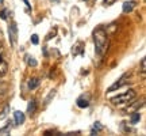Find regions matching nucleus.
Listing matches in <instances>:
<instances>
[{
  "mask_svg": "<svg viewBox=\"0 0 146 136\" xmlns=\"http://www.w3.org/2000/svg\"><path fill=\"white\" fill-rule=\"evenodd\" d=\"M94 44L96 53L99 56H104V53L108 49V34L104 27H98L94 32Z\"/></svg>",
  "mask_w": 146,
  "mask_h": 136,
  "instance_id": "nucleus-1",
  "label": "nucleus"
},
{
  "mask_svg": "<svg viewBox=\"0 0 146 136\" xmlns=\"http://www.w3.org/2000/svg\"><path fill=\"white\" fill-rule=\"evenodd\" d=\"M137 97V93L135 90H129V91H126V93H123V94H119L116 95V97H112L111 100H110V102L112 105H122V104H130L133 100H135Z\"/></svg>",
  "mask_w": 146,
  "mask_h": 136,
  "instance_id": "nucleus-2",
  "label": "nucleus"
},
{
  "mask_svg": "<svg viewBox=\"0 0 146 136\" xmlns=\"http://www.w3.org/2000/svg\"><path fill=\"white\" fill-rule=\"evenodd\" d=\"M130 76H131V73L130 72H126V73H123L122 76H120L116 82H115L111 87H108V91H115L116 89H120L122 86H125L126 83H129V79H130Z\"/></svg>",
  "mask_w": 146,
  "mask_h": 136,
  "instance_id": "nucleus-3",
  "label": "nucleus"
},
{
  "mask_svg": "<svg viewBox=\"0 0 146 136\" xmlns=\"http://www.w3.org/2000/svg\"><path fill=\"white\" fill-rule=\"evenodd\" d=\"M8 34H10V40H11V45L15 46L16 44V38H18V27H16V23H11L8 26Z\"/></svg>",
  "mask_w": 146,
  "mask_h": 136,
  "instance_id": "nucleus-4",
  "label": "nucleus"
},
{
  "mask_svg": "<svg viewBox=\"0 0 146 136\" xmlns=\"http://www.w3.org/2000/svg\"><path fill=\"white\" fill-rule=\"evenodd\" d=\"M25 113L23 112H21V110H16L15 113H14V123H15L16 125H21V124H23L25 123Z\"/></svg>",
  "mask_w": 146,
  "mask_h": 136,
  "instance_id": "nucleus-5",
  "label": "nucleus"
},
{
  "mask_svg": "<svg viewBox=\"0 0 146 136\" xmlns=\"http://www.w3.org/2000/svg\"><path fill=\"white\" fill-rule=\"evenodd\" d=\"M12 124H14V123L10 120L7 123V125H4L3 128H0V135H10L11 129H12V127H14Z\"/></svg>",
  "mask_w": 146,
  "mask_h": 136,
  "instance_id": "nucleus-6",
  "label": "nucleus"
},
{
  "mask_svg": "<svg viewBox=\"0 0 146 136\" xmlns=\"http://www.w3.org/2000/svg\"><path fill=\"white\" fill-rule=\"evenodd\" d=\"M134 7H135V1H125L123 3V12H131V11L134 10Z\"/></svg>",
  "mask_w": 146,
  "mask_h": 136,
  "instance_id": "nucleus-7",
  "label": "nucleus"
},
{
  "mask_svg": "<svg viewBox=\"0 0 146 136\" xmlns=\"http://www.w3.org/2000/svg\"><path fill=\"white\" fill-rule=\"evenodd\" d=\"M77 106L78 108H88L89 106V100H88V97L85 98V95H83V97H80L77 100Z\"/></svg>",
  "mask_w": 146,
  "mask_h": 136,
  "instance_id": "nucleus-8",
  "label": "nucleus"
},
{
  "mask_svg": "<svg viewBox=\"0 0 146 136\" xmlns=\"http://www.w3.org/2000/svg\"><path fill=\"white\" fill-rule=\"evenodd\" d=\"M39 83H41V80L38 78H33L29 80V83H27V87H29V90H35L38 86H39Z\"/></svg>",
  "mask_w": 146,
  "mask_h": 136,
  "instance_id": "nucleus-9",
  "label": "nucleus"
},
{
  "mask_svg": "<svg viewBox=\"0 0 146 136\" xmlns=\"http://www.w3.org/2000/svg\"><path fill=\"white\" fill-rule=\"evenodd\" d=\"M8 72V64L5 63L3 59L0 57V76H4Z\"/></svg>",
  "mask_w": 146,
  "mask_h": 136,
  "instance_id": "nucleus-10",
  "label": "nucleus"
},
{
  "mask_svg": "<svg viewBox=\"0 0 146 136\" xmlns=\"http://www.w3.org/2000/svg\"><path fill=\"white\" fill-rule=\"evenodd\" d=\"M139 120H141V113H139L138 110H134V112H133V114H131V118H130L131 124H137Z\"/></svg>",
  "mask_w": 146,
  "mask_h": 136,
  "instance_id": "nucleus-11",
  "label": "nucleus"
},
{
  "mask_svg": "<svg viewBox=\"0 0 146 136\" xmlns=\"http://www.w3.org/2000/svg\"><path fill=\"white\" fill-rule=\"evenodd\" d=\"M35 110H36V102H35V100H31L29 102V105H27V113L33 114Z\"/></svg>",
  "mask_w": 146,
  "mask_h": 136,
  "instance_id": "nucleus-12",
  "label": "nucleus"
},
{
  "mask_svg": "<svg viewBox=\"0 0 146 136\" xmlns=\"http://www.w3.org/2000/svg\"><path fill=\"white\" fill-rule=\"evenodd\" d=\"M8 112H10V105L7 104L4 106V109L1 110V113H0V120H3V118H5V116L8 114Z\"/></svg>",
  "mask_w": 146,
  "mask_h": 136,
  "instance_id": "nucleus-13",
  "label": "nucleus"
},
{
  "mask_svg": "<svg viewBox=\"0 0 146 136\" xmlns=\"http://www.w3.org/2000/svg\"><path fill=\"white\" fill-rule=\"evenodd\" d=\"M26 61H27V64H29L30 67H36V60L34 57H31V56H27Z\"/></svg>",
  "mask_w": 146,
  "mask_h": 136,
  "instance_id": "nucleus-14",
  "label": "nucleus"
},
{
  "mask_svg": "<svg viewBox=\"0 0 146 136\" xmlns=\"http://www.w3.org/2000/svg\"><path fill=\"white\" fill-rule=\"evenodd\" d=\"M141 72H142V76H145V72H146V60L145 59L141 60Z\"/></svg>",
  "mask_w": 146,
  "mask_h": 136,
  "instance_id": "nucleus-15",
  "label": "nucleus"
},
{
  "mask_svg": "<svg viewBox=\"0 0 146 136\" xmlns=\"http://www.w3.org/2000/svg\"><path fill=\"white\" fill-rule=\"evenodd\" d=\"M54 95H56V90H52V91H50V94L47 95V98L45 100V104H49V102H50V100H52V98H54Z\"/></svg>",
  "mask_w": 146,
  "mask_h": 136,
  "instance_id": "nucleus-16",
  "label": "nucleus"
},
{
  "mask_svg": "<svg viewBox=\"0 0 146 136\" xmlns=\"http://www.w3.org/2000/svg\"><path fill=\"white\" fill-rule=\"evenodd\" d=\"M102 129V127H100V124L99 123H95V125H94V128H92V135H94V132L96 131V133H98V131H100Z\"/></svg>",
  "mask_w": 146,
  "mask_h": 136,
  "instance_id": "nucleus-17",
  "label": "nucleus"
},
{
  "mask_svg": "<svg viewBox=\"0 0 146 136\" xmlns=\"http://www.w3.org/2000/svg\"><path fill=\"white\" fill-rule=\"evenodd\" d=\"M7 12H8V11L5 10H1V12H0V19H3V21H5V19H7Z\"/></svg>",
  "mask_w": 146,
  "mask_h": 136,
  "instance_id": "nucleus-18",
  "label": "nucleus"
},
{
  "mask_svg": "<svg viewBox=\"0 0 146 136\" xmlns=\"http://www.w3.org/2000/svg\"><path fill=\"white\" fill-rule=\"evenodd\" d=\"M31 42L34 44V45H36V44H38V36H36V34L31 36Z\"/></svg>",
  "mask_w": 146,
  "mask_h": 136,
  "instance_id": "nucleus-19",
  "label": "nucleus"
},
{
  "mask_svg": "<svg viewBox=\"0 0 146 136\" xmlns=\"http://www.w3.org/2000/svg\"><path fill=\"white\" fill-rule=\"evenodd\" d=\"M115 1H116V0H104L103 3H104V5H111L112 3H115Z\"/></svg>",
  "mask_w": 146,
  "mask_h": 136,
  "instance_id": "nucleus-20",
  "label": "nucleus"
},
{
  "mask_svg": "<svg viewBox=\"0 0 146 136\" xmlns=\"http://www.w3.org/2000/svg\"><path fill=\"white\" fill-rule=\"evenodd\" d=\"M1 44H3V32L0 30V48H1Z\"/></svg>",
  "mask_w": 146,
  "mask_h": 136,
  "instance_id": "nucleus-21",
  "label": "nucleus"
},
{
  "mask_svg": "<svg viewBox=\"0 0 146 136\" xmlns=\"http://www.w3.org/2000/svg\"><path fill=\"white\" fill-rule=\"evenodd\" d=\"M4 3V0H0V4H3Z\"/></svg>",
  "mask_w": 146,
  "mask_h": 136,
  "instance_id": "nucleus-22",
  "label": "nucleus"
},
{
  "mask_svg": "<svg viewBox=\"0 0 146 136\" xmlns=\"http://www.w3.org/2000/svg\"><path fill=\"white\" fill-rule=\"evenodd\" d=\"M84 1H85V0H84Z\"/></svg>",
  "mask_w": 146,
  "mask_h": 136,
  "instance_id": "nucleus-23",
  "label": "nucleus"
}]
</instances>
